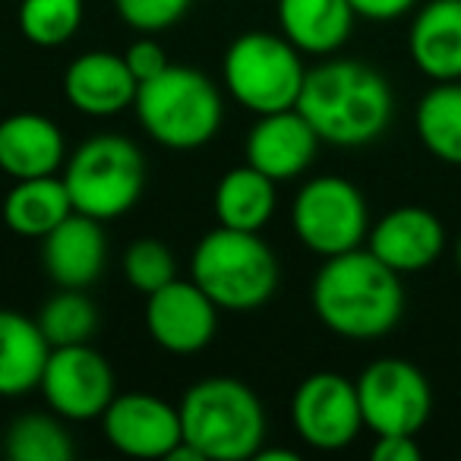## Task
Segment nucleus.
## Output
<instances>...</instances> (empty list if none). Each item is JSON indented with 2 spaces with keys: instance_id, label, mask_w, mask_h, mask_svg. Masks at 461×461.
<instances>
[{
  "instance_id": "f257e3e1",
  "label": "nucleus",
  "mask_w": 461,
  "mask_h": 461,
  "mask_svg": "<svg viewBox=\"0 0 461 461\" xmlns=\"http://www.w3.org/2000/svg\"><path fill=\"white\" fill-rule=\"evenodd\" d=\"M313 313L329 332L348 341L385 339L404 316L402 276L370 250L329 257L310 288Z\"/></svg>"
},
{
  "instance_id": "f03ea898",
  "label": "nucleus",
  "mask_w": 461,
  "mask_h": 461,
  "mask_svg": "<svg viewBox=\"0 0 461 461\" xmlns=\"http://www.w3.org/2000/svg\"><path fill=\"white\" fill-rule=\"evenodd\" d=\"M297 111L307 117L322 142L360 149L389 130L395 95L376 67L339 58L307 70Z\"/></svg>"
},
{
  "instance_id": "7ed1b4c3",
  "label": "nucleus",
  "mask_w": 461,
  "mask_h": 461,
  "mask_svg": "<svg viewBox=\"0 0 461 461\" xmlns=\"http://www.w3.org/2000/svg\"><path fill=\"white\" fill-rule=\"evenodd\" d=\"M184 439L205 461L257 458L266 439V411L257 392L234 376L193 383L177 404Z\"/></svg>"
},
{
  "instance_id": "20e7f679",
  "label": "nucleus",
  "mask_w": 461,
  "mask_h": 461,
  "mask_svg": "<svg viewBox=\"0 0 461 461\" xmlns=\"http://www.w3.org/2000/svg\"><path fill=\"white\" fill-rule=\"evenodd\" d=\"M190 276L218 310L250 313L278 291V257L259 238V230H238L218 224L196 244Z\"/></svg>"
},
{
  "instance_id": "39448f33",
  "label": "nucleus",
  "mask_w": 461,
  "mask_h": 461,
  "mask_svg": "<svg viewBox=\"0 0 461 461\" xmlns=\"http://www.w3.org/2000/svg\"><path fill=\"white\" fill-rule=\"evenodd\" d=\"M133 111L142 130L158 146L177 152H190L215 140L224 117L218 86L205 73L177 64H171L155 79L140 83Z\"/></svg>"
},
{
  "instance_id": "423d86ee",
  "label": "nucleus",
  "mask_w": 461,
  "mask_h": 461,
  "mask_svg": "<svg viewBox=\"0 0 461 461\" xmlns=\"http://www.w3.org/2000/svg\"><path fill=\"white\" fill-rule=\"evenodd\" d=\"M221 73L230 98L257 117L297 108L307 79L301 51L285 35L259 32V29L230 41Z\"/></svg>"
},
{
  "instance_id": "0eeeda50",
  "label": "nucleus",
  "mask_w": 461,
  "mask_h": 461,
  "mask_svg": "<svg viewBox=\"0 0 461 461\" xmlns=\"http://www.w3.org/2000/svg\"><path fill=\"white\" fill-rule=\"evenodd\" d=\"M64 184L70 190L73 209L98 221H111L140 203L146 190V158L136 142L123 136H92L67 161Z\"/></svg>"
},
{
  "instance_id": "6e6552de",
  "label": "nucleus",
  "mask_w": 461,
  "mask_h": 461,
  "mask_svg": "<svg viewBox=\"0 0 461 461\" xmlns=\"http://www.w3.org/2000/svg\"><path fill=\"white\" fill-rule=\"evenodd\" d=\"M291 228L310 253L329 259L366 244L370 209L357 184L339 174H322L297 190Z\"/></svg>"
},
{
  "instance_id": "1a4fd4ad",
  "label": "nucleus",
  "mask_w": 461,
  "mask_h": 461,
  "mask_svg": "<svg viewBox=\"0 0 461 461\" xmlns=\"http://www.w3.org/2000/svg\"><path fill=\"white\" fill-rule=\"evenodd\" d=\"M354 383H357L360 411H364V427L376 436H417L433 414L429 379L411 360L379 357Z\"/></svg>"
},
{
  "instance_id": "9d476101",
  "label": "nucleus",
  "mask_w": 461,
  "mask_h": 461,
  "mask_svg": "<svg viewBox=\"0 0 461 461\" xmlns=\"http://www.w3.org/2000/svg\"><path fill=\"white\" fill-rule=\"evenodd\" d=\"M291 423L310 448L339 452L348 448L364 429L357 383L341 373H313L294 389Z\"/></svg>"
},
{
  "instance_id": "9b49d317",
  "label": "nucleus",
  "mask_w": 461,
  "mask_h": 461,
  "mask_svg": "<svg viewBox=\"0 0 461 461\" xmlns=\"http://www.w3.org/2000/svg\"><path fill=\"white\" fill-rule=\"evenodd\" d=\"M39 389L58 417L95 420L114 398V370L92 345L51 348Z\"/></svg>"
},
{
  "instance_id": "f8f14e48",
  "label": "nucleus",
  "mask_w": 461,
  "mask_h": 461,
  "mask_svg": "<svg viewBox=\"0 0 461 461\" xmlns=\"http://www.w3.org/2000/svg\"><path fill=\"white\" fill-rule=\"evenodd\" d=\"M102 427L111 446L130 458H167L184 439L180 411L149 392L114 395L102 414Z\"/></svg>"
},
{
  "instance_id": "ddd939ff",
  "label": "nucleus",
  "mask_w": 461,
  "mask_h": 461,
  "mask_svg": "<svg viewBox=\"0 0 461 461\" xmlns=\"http://www.w3.org/2000/svg\"><path fill=\"white\" fill-rule=\"evenodd\" d=\"M146 326L155 345L171 354H196L212 345L218 329V307L196 282H167L146 303Z\"/></svg>"
},
{
  "instance_id": "4468645a",
  "label": "nucleus",
  "mask_w": 461,
  "mask_h": 461,
  "mask_svg": "<svg viewBox=\"0 0 461 461\" xmlns=\"http://www.w3.org/2000/svg\"><path fill=\"white\" fill-rule=\"evenodd\" d=\"M366 250L398 276L423 272L446 250V224L427 205H398L370 224Z\"/></svg>"
},
{
  "instance_id": "2eb2a0df",
  "label": "nucleus",
  "mask_w": 461,
  "mask_h": 461,
  "mask_svg": "<svg viewBox=\"0 0 461 461\" xmlns=\"http://www.w3.org/2000/svg\"><path fill=\"white\" fill-rule=\"evenodd\" d=\"M320 142L322 140L307 123V117L297 108H288L276 111V114H259V121L247 136L244 155L247 165H253L278 184V180L301 177L313 165Z\"/></svg>"
},
{
  "instance_id": "dca6fc26",
  "label": "nucleus",
  "mask_w": 461,
  "mask_h": 461,
  "mask_svg": "<svg viewBox=\"0 0 461 461\" xmlns=\"http://www.w3.org/2000/svg\"><path fill=\"white\" fill-rule=\"evenodd\" d=\"M108 240L102 221L73 209L51 234L41 238V263L60 288H89L104 272Z\"/></svg>"
},
{
  "instance_id": "f3484780",
  "label": "nucleus",
  "mask_w": 461,
  "mask_h": 461,
  "mask_svg": "<svg viewBox=\"0 0 461 461\" xmlns=\"http://www.w3.org/2000/svg\"><path fill=\"white\" fill-rule=\"evenodd\" d=\"M136 89L140 83L130 73L123 54L86 51L64 73L67 102L89 117H114L123 108H133Z\"/></svg>"
},
{
  "instance_id": "a211bd4d",
  "label": "nucleus",
  "mask_w": 461,
  "mask_h": 461,
  "mask_svg": "<svg viewBox=\"0 0 461 461\" xmlns=\"http://www.w3.org/2000/svg\"><path fill=\"white\" fill-rule=\"evenodd\" d=\"M408 54L433 83L461 79V0H429L408 29Z\"/></svg>"
},
{
  "instance_id": "6ab92c4d",
  "label": "nucleus",
  "mask_w": 461,
  "mask_h": 461,
  "mask_svg": "<svg viewBox=\"0 0 461 461\" xmlns=\"http://www.w3.org/2000/svg\"><path fill=\"white\" fill-rule=\"evenodd\" d=\"M64 133L51 117L23 111L0 121V171L7 177H48L64 165Z\"/></svg>"
},
{
  "instance_id": "aec40b11",
  "label": "nucleus",
  "mask_w": 461,
  "mask_h": 461,
  "mask_svg": "<svg viewBox=\"0 0 461 461\" xmlns=\"http://www.w3.org/2000/svg\"><path fill=\"white\" fill-rule=\"evenodd\" d=\"M351 0H278V23L301 54H335L354 29Z\"/></svg>"
},
{
  "instance_id": "412c9836",
  "label": "nucleus",
  "mask_w": 461,
  "mask_h": 461,
  "mask_svg": "<svg viewBox=\"0 0 461 461\" xmlns=\"http://www.w3.org/2000/svg\"><path fill=\"white\" fill-rule=\"evenodd\" d=\"M51 345L39 322L0 307V398H16L39 389Z\"/></svg>"
},
{
  "instance_id": "4be33fe9",
  "label": "nucleus",
  "mask_w": 461,
  "mask_h": 461,
  "mask_svg": "<svg viewBox=\"0 0 461 461\" xmlns=\"http://www.w3.org/2000/svg\"><path fill=\"white\" fill-rule=\"evenodd\" d=\"M73 212L64 177H26L10 186L4 199V224L20 238H45Z\"/></svg>"
},
{
  "instance_id": "5701e85b",
  "label": "nucleus",
  "mask_w": 461,
  "mask_h": 461,
  "mask_svg": "<svg viewBox=\"0 0 461 461\" xmlns=\"http://www.w3.org/2000/svg\"><path fill=\"white\" fill-rule=\"evenodd\" d=\"M276 180L253 165H240L224 174L212 196L218 224L238 230H263L276 212Z\"/></svg>"
},
{
  "instance_id": "b1692460",
  "label": "nucleus",
  "mask_w": 461,
  "mask_h": 461,
  "mask_svg": "<svg viewBox=\"0 0 461 461\" xmlns=\"http://www.w3.org/2000/svg\"><path fill=\"white\" fill-rule=\"evenodd\" d=\"M414 130L436 161L461 167V79L436 83L423 92L414 111Z\"/></svg>"
},
{
  "instance_id": "393cba45",
  "label": "nucleus",
  "mask_w": 461,
  "mask_h": 461,
  "mask_svg": "<svg viewBox=\"0 0 461 461\" xmlns=\"http://www.w3.org/2000/svg\"><path fill=\"white\" fill-rule=\"evenodd\" d=\"M35 322L51 348L89 345L98 332V307L83 294V288H60L41 303Z\"/></svg>"
},
{
  "instance_id": "a878e982",
  "label": "nucleus",
  "mask_w": 461,
  "mask_h": 461,
  "mask_svg": "<svg viewBox=\"0 0 461 461\" xmlns=\"http://www.w3.org/2000/svg\"><path fill=\"white\" fill-rule=\"evenodd\" d=\"M4 452L10 461H70L73 439L51 414H20L4 433Z\"/></svg>"
},
{
  "instance_id": "bb28decb",
  "label": "nucleus",
  "mask_w": 461,
  "mask_h": 461,
  "mask_svg": "<svg viewBox=\"0 0 461 461\" xmlns=\"http://www.w3.org/2000/svg\"><path fill=\"white\" fill-rule=\"evenodd\" d=\"M83 26V0H23L20 32L39 48H60Z\"/></svg>"
},
{
  "instance_id": "cd10ccee",
  "label": "nucleus",
  "mask_w": 461,
  "mask_h": 461,
  "mask_svg": "<svg viewBox=\"0 0 461 461\" xmlns=\"http://www.w3.org/2000/svg\"><path fill=\"white\" fill-rule=\"evenodd\" d=\"M123 272H127V282L140 294L149 297L177 278V263H174V253L161 240L140 238L123 253Z\"/></svg>"
},
{
  "instance_id": "c85d7f7f",
  "label": "nucleus",
  "mask_w": 461,
  "mask_h": 461,
  "mask_svg": "<svg viewBox=\"0 0 461 461\" xmlns=\"http://www.w3.org/2000/svg\"><path fill=\"white\" fill-rule=\"evenodd\" d=\"M190 4L193 0H114V10L130 29L152 35L184 20Z\"/></svg>"
},
{
  "instance_id": "c756f323",
  "label": "nucleus",
  "mask_w": 461,
  "mask_h": 461,
  "mask_svg": "<svg viewBox=\"0 0 461 461\" xmlns=\"http://www.w3.org/2000/svg\"><path fill=\"white\" fill-rule=\"evenodd\" d=\"M123 60H127L130 73L136 77V83H146V79H155L158 73H165L167 67V54L165 48L158 45V41H152L146 35V39L133 41V45L127 48V54H123Z\"/></svg>"
},
{
  "instance_id": "7c9ffc66",
  "label": "nucleus",
  "mask_w": 461,
  "mask_h": 461,
  "mask_svg": "<svg viewBox=\"0 0 461 461\" xmlns=\"http://www.w3.org/2000/svg\"><path fill=\"white\" fill-rule=\"evenodd\" d=\"M373 461H420V446H417L414 436L408 433H385L376 436L370 448Z\"/></svg>"
},
{
  "instance_id": "2f4dec72",
  "label": "nucleus",
  "mask_w": 461,
  "mask_h": 461,
  "mask_svg": "<svg viewBox=\"0 0 461 461\" xmlns=\"http://www.w3.org/2000/svg\"><path fill=\"white\" fill-rule=\"evenodd\" d=\"M351 7L370 23H392L408 16L417 7V0H351Z\"/></svg>"
},
{
  "instance_id": "473e14b6",
  "label": "nucleus",
  "mask_w": 461,
  "mask_h": 461,
  "mask_svg": "<svg viewBox=\"0 0 461 461\" xmlns=\"http://www.w3.org/2000/svg\"><path fill=\"white\" fill-rule=\"evenodd\" d=\"M257 461H297V452H288V448H259Z\"/></svg>"
},
{
  "instance_id": "72a5a7b5",
  "label": "nucleus",
  "mask_w": 461,
  "mask_h": 461,
  "mask_svg": "<svg viewBox=\"0 0 461 461\" xmlns=\"http://www.w3.org/2000/svg\"><path fill=\"white\" fill-rule=\"evenodd\" d=\"M455 266H458V272H461V234H458V244H455Z\"/></svg>"
}]
</instances>
